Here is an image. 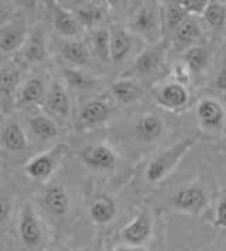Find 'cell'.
I'll list each match as a JSON object with an SVG mask.
<instances>
[{
  "label": "cell",
  "mask_w": 226,
  "mask_h": 251,
  "mask_svg": "<svg viewBox=\"0 0 226 251\" xmlns=\"http://www.w3.org/2000/svg\"><path fill=\"white\" fill-rule=\"evenodd\" d=\"M215 226L221 228H226V198L221 199L218 206H216Z\"/></svg>",
  "instance_id": "8d00e7d4"
},
{
  "label": "cell",
  "mask_w": 226,
  "mask_h": 251,
  "mask_svg": "<svg viewBox=\"0 0 226 251\" xmlns=\"http://www.w3.org/2000/svg\"><path fill=\"white\" fill-rule=\"evenodd\" d=\"M117 215V205L116 201L111 195H96L89 205V216L95 225H108Z\"/></svg>",
  "instance_id": "484cf974"
},
{
  "label": "cell",
  "mask_w": 226,
  "mask_h": 251,
  "mask_svg": "<svg viewBox=\"0 0 226 251\" xmlns=\"http://www.w3.org/2000/svg\"><path fill=\"white\" fill-rule=\"evenodd\" d=\"M119 251H144L141 247H133V246H130V247H124V249H120Z\"/></svg>",
  "instance_id": "f35d334b"
},
{
  "label": "cell",
  "mask_w": 226,
  "mask_h": 251,
  "mask_svg": "<svg viewBox=\"0 0 226 251\" xmlns=\"http://www.w3.org/2000/svg\"><path fill=\"white\" fill-rule=\"evenodd\" d=\"M75 4L71 7V12L75 14L79 25L90 31L99 27L108 12V4L102 1H82Z\"/></svg>",
  "instance_id": "e0dca14e"
},
{
  "label": "cell",
  "mask_w": 226,
  "mask_h": 251,
  "mask_svg": "<svg viewBox=\"0 0 226 251\" xmlns=\"http://www.w3.org/2000/svg\"><path fill=\"white\" fill-rule=\"evenodd\" d=\"M0 146L9 152H23L28 147V134L16 119H7L0 126Z\"/></svg>",
  "instance_id": "5bb4252c"
},
{
  "label": "cell",
  "mask_w": 226,
  "mask_h": 251,
  "mask_svg": "<svg viewBox=\"0 0 226 251\" xmlns=\"http://www.w3.org/2000/svg\"><path fill=\"white\" fill-rule=\"evenodd\" d=\"M0 175H1V168H0Z\"/></svg>",
  "instance_id": "ab89813d"
},
{
  "label": "cell",
  "mask_w": 226,
  "mask_h": 251,
  "mask_svg": "<svg viewBox=\"0 0 226 251\" xmlns=\"http://www.w3.org/2000/svg\"><path fill=\"white\" fill-rule=\"evenodd\" d=\"M19 237L22 244L30 251L38 250L45 241V227L31 202L26 201L19 215Z\"/></svg>",
  "instance_id": "277c9868"
},
{
  "label": "cell",
  "mask_w": 226,
  "mask_h": 251,
  "mask_svg": "<svg viewBox=\"0 0 226 251\" xmlns=\"http://www.w3.org/2000/svg\"><path fill=\"white\" fill-rule=\"evenodd\" d=\"M112 113L111 104L105 99L95 98L85 102L79 109L77 123L79 128H92L105 123Z\"/></svg>",
  "instance_id": "8fae6325"
},
{
  "label": "cell",
  "mask_w": 226,
  "mask_h": 251,
  "mask_svg": "<svg viewBox=\"0 0 226 251\" xmlns=\"http://www.w3.org/2000/svg\"><path fill=\"white\" fill-rule=\"evenodd\" d=\"M41 202L45 210L56 217L65 216L71 206V199L67 188L62 183H51L48 185L43 192Z\"/></svg>",
  "instance_id": "2e32d148"
},
{
  "label": "cell",
  "mask_w": 226,
  "mask_h": 251,
  "mask_svg": "<svg viewBox=\"0 0 226 251\" xmlns=\"http://www.w3.org/2000/svg\"><path fill=\"white\" fill-rule=\"evenodd\" d=\"M71 98L68 93L67 85L59 79H53L47 88L43 109L45 113L54 119H68L71 114Z\"/></svg>",
  "instance_id": "8992f818"
},
{
  "label": "cell",
  "mask_w": 226,
  "mask_h": 251,
  "mask_svg": "<svg viewBox=\"0 0 226 251\" xmlns=\"http://www.w3.org/2000/svg\"><path fill=\"white\" fill-rule=\"evenodd\" d=\"M182 62L190 68L191 74H201L209 64V52L201 46H192L182 54Z\"/></svg>",
  "instance_id": "f546056e"
},
{
  "label": "cell",
  "mask_w": 226,
  "mask_h": 251,
  "mask_svg": "<svg viewBox=\"0 0 226 251\" xmlns=\"http://www.w3.org/2000/svg\"><path fill=\"white\" fill-rule=\"evenodd\" d=\"M166 54H167V48L163 43L156 46H147L136 57L132 71L140 76L151 75L163 67L166 61Z\"/></svg>",
  "instance_id": "9a60e30c"
},
{
  "label": "cell",
  "mask_w": 226,
  "mask_h": 251,
  "mask_svg": "<svg viewBox=\"0 0 226 251\" xmlns=\"http://www.w3.org/2000/svg\"><path fill=\"white\" fill-rule=\"evenodd\" d=\"M14 196L7 192H0V227L7 225L13 213Z\"/></svg>",
  "instance_id": "836d02e7"
},
{
  "label": "cell",
  "mask_w": 226,
  "mask_h": 251,
  "mask_svg": "<svg viewBox=\"0 0 226 251\" xmlns=\"http://www.w3.org/2000/svg\"><path fill=\"white\" fill-rule=\"evenodd\" d=\"M45 251H53V250H45Z\"/></svg>",
  "instance_id": "60d3db41"
},
{
  "label": "cell",
  "mask_w": 226,
  "mask_h": 251,
  "mask_svg": "<svg viewBox=\"0 0 226 251\" xmlns=\"http://www.w3.org/2000/svg\"><path fill=\"white\" fill-rule=\"evenodd\" d=\"M202 37V28L195 17H187L180 27L174 31L175 43L180 47H192Z\"/></svg>",
  "instance_id": "f1b7e54d"
},
{
  "label": "cell",
  "mask_w": 226,
  "mask_h": 251,
  "mask_svg": "<svg viewBox=\"0 0 226 251\" xmlns=\"http://www.w3.org/2000/svg\"><path fill=\"white\" fill-rule=\"evenodd\" d=\"M153 220L147 212H140L137 216L122 230V239L133 247H141L151 237Z\"/></svg>",
  "instance_id": "ac0fdd59"
},
{
  "label": "cell",
  "mask_w": 226,
  "mask_h": 251,
  "mask_svg": "<svg viewBox=\"0 0 226 251\" xmlns=\"http://www.w3.org/2000/svg\"><path fill=\"white\" fill-rule=\"evenodd\" d=\"M28 35L27 24L23 19L14 17V20L0 28V52L10 55L17 54L26 43Z\"/></svg>",
  "instance_id": "7c38bea8"
},
{
  "label": "cell",
  "mask_w": 226,
  "mask_h": 251,
  "mask_svg": "<svg viewBox=\"0 0 226 251\" xmlns=\"http://www.w3.org/2000/svg\"><path fill=\"white\" fill-rule=\"evenodd\" d=\"M178 4L181 6V9L187 13V16H190V17L201 16L202 17L208 4H209V0H180Z\"/></svg>",
  "instance_id": "d6a6232c"
},
{
  "label": "cell",
  "mask_w": 226,
  "mask_h": 251,
  "mask_svg": "<svg viewBox=\"0 0 226 251\" xmlns=\"http://www.w3.org/2000/svg\"><path fill=\"white\" fill-rule=\"evenodd\" d=\"M58 51H59V55L69 67L85 68L90 64V58H92L90 48L78 38L61 40L58 46Z\"/></svg>",
  "instance_id": "ffe728a7"
},
{
  "label": "cell",
  "mask_w": 226,
  "mask_h": 251,
  "mask_svg": "<svg viewBox=\"0 0 226 251\" xmlns=\"http://www.w3.org/2000/svg\"><path fill=\"white\" fill-rule=\"evenodd\" d=\"M62 80L68 88L74 91L86 92L92 91L98 86L99 79L84 68H74V67H65L62 69Z\"/></svg>",
  "instance_id": "4316f807"
},
{
  "label": "cell",
  "mask_w": 226,
  "mask_h": 251,
  "mask_svg": "<svg viewBox=\"0 0 226 251\" xmlns=\"http://www.w3.org/2000/svg\"><path fill=\"white\" fill-rule=\"evenodd\" d=\"M198 123L208 133H221L226 126V112L224 106L214 98H203L197 104Z\"/></svg>",
  "instance_id": "52a82bcc"
},
{
  "label": "cell",
  "mask_w": 226,
  "mask_h": 251,
  "mask_svg": "<svg viewBox=\"0 0 226 251\" xmlns=\"http://www.w3.org/2000/svg\"><path fill=\"white\" fill-rule=\"evenodd\" d=\"M16 14V7L14 3L10 1H0V28L7 25L14 20Z\"/></svg>",
  "instance_id": "d590c367"
},
{
  "label": "cell",
  "mask_w": 226,
  "mask_h": 251,
  "mask_svg": "<svg viewBox=\"0 0 226 251\" xmlns=\"http://www.w3.org/2000/svg\"><path fill=\"white\" fill-rule=\"evenodd\" d=\"M53 27L56 34L62 37V40L78 38L82 30L75 14L71 12L69 7H65L62 4L53 6Z\"/></svg>",
  "instance_id": "44dd1931"
},
{
  "label": "cell",
  "mask_w": 226,
  "mask_h": 251,
  "mask_svg": "<svg viewBox=\"0 0 226 251\" xmlns=\"http://www.w3.org/2000/svg\"><path fill=\"white\" fill-rule=\"evenodd\" d=\"M28 134L40 143H48L59 136V127L50 114L37 113L28 119Z\"/></svg>",
  "instance_id": "7402d4cb"
},
{
  "label": "cell",
  "mask_w": 226,
  "mask_h": 251,
  "mask_svg": "<svg viewBox=\"0 0 226 251\" xmlns=\"http://www.w3.org/2000/svg\"><path fill=\"white\" fill-rule=\"evenodd\" d=\"M23 79V71L20 65L11 64L0 68V96L14 106V98L20 89Z\"/></svg>",
  "instance_id": "d4e9b609"
},
{
  "label": "cell",
  "mask_w": 226,
  "mask_h": 251,
  "mask_svg": "<svg viewBox=\"0 0 226 251\" xmlns=\"http://www.w3.org/2000/svg\"><path fill=\"white\" fill-rule=\"evenodd\" d=\"M171 205L175 210L197 215L208 205V195L199 185H188L172 196Z\"/></svg>",
  "instance_id": "9c48e42d"
},
{
  "label": "cell",
  "mask_w": 226,
  "mask_h": 251,
  "mask_svg": "<svg viewBox=\"0 0 226 251\" xmlns=\"http://www.w3.org/2000/svg\"><path fill=\"white\" fill-rule=\"evenodd\" d=\"M17 54L24 65H37L44 61L48 55V43L43 25L38 24L28 30L26 43Z\"/></svg>",
  "instance_id": "ba28073f"
},
{
  "label": "cell",
  "mask_w": 226,
  "mask_h": 251,
  "mask_svg": "<svg viewBox=\"0 0 226 251\" xmlns=\"http://www.w3.org/2000/svg\"><path fill=\"white\" fill-rule=\"evenodd\" d=\"M111 95L119 104L132 106L143 99L144 91L137 80L122 78L113 82L111 86Z\"/></svg>",
  "instance_id": "cb8c5ba5"
},
{
  "label": "cell",
  "mask_w": 226,
  "mask_h": 251,
  "mask_svg": "<svg viewBox=\"0 0 226 251\" xmlns=\"http://www.w3.org/2000/svg\"><path fill=\"white\" fill-rule=\"evenodd\" d=\"M79 160L82 161V164L86 168H89L90 171L106 172L112 171L116 167L117 155L111 146L105 143H96L81 150Z\"/></svg>",
  "instance_id": "5b68a950"
},
{
  "label": "cell",
  "mask_w": 226,
  "mask_h": 251,
  "mask_svg": "<svg viewBox=\"0 0 226 251\" xmlns=\"http://www.w3.org/2000/svg\"><path fill=\"white\" fill-rule=\"evenodd\" d=\"M68 154V146L64 143H58L47 151L40 152L31 160L26 162L23 171L27 178L35 182H48L53 175L58 171L62 161Z\"/></svg>",
  "instance_id": "7a4b0ae2"
},
{
  "label": "cell",
  "mask_w": 226,
  "mask_h": 251,
  "mask_svg": "<svg viewBox=\"0 0 226 251\" xmlns=\"http://www.w3.org/2000/svg\"><path fill=\"white\" fill-rule=\"evenodd\" d=\"M195 138L188 137L175 143L163 152H160L157 157L150 161L146 170V179L148 182L156 183L167 178L174 168L180 164V161L185 157V154L195 146Z\"/></svg>",
  "instance_id": "3957f363"
},
{
  "label": "cell",
  "mask_w": 226,
  "mask_h": 251,
  "mask_svg": "<svg viewBox=\"0 0 226 251\" xmlns=\"http://www.w3.org/2000/svg\"><path fill=\"white\" fill-rule=\"evenodd\" d=\"M163 17H164V30L174 33L188 16L181 9L178 1H170L163 6Z\"/></svg>",
  "instance_id": "4dcf8cb0"
},
{
  "label": "cell",
  "mask_w": 226,
  "mask_h": 251,
  "mask_svg": "<svg viewBox=\"0 0 226 251\" xmlns=\"http://www.w3.org/2000/svg\"><path fill=\"white\" fill-rule=\"evenodd\" d=\"M166 123L154 113L141 114L135 123V134L143 143H153L164 134Z\"/></svg>",
  "instance_id": "603a6c76"
},
{
  "label": "cell",
  "mask_w": 226,
  "mask_h": 251,
  "mask_svg": "<svg viewBox=\"0 0 226 251\" xmlns=\"http://www.w3.org/2000/svg\"><path fill=\"white\" fill-rule=\"evenodd\" d=\"M202 19L214 30H221L226 24V7L221 1L209 0V4L203 13Z\"/></svg>",
  "instance_id": "1f68e13d"
},
{
  "label": "cell",
  "mask_w": 226,
  "mask_h": 251,
  "mask_svg": "<svg viewBox=\"0 0 226 251\" xmlns=\"http://www.w3.org/2000/svg\"><path fill=\"white\" fill-rule=\"evenodd\" d=\"M111 33V61L113 64H123L133 51V33L123 25L114 24L109 28Z\"/></svg>",
  "instance_id": "d6986e66"
},
{
  "label": "cell",
  "mask_w": 226,
  "mask_h": 251,
  "mask_svg": "<svg viewBox=\"0 0 226 251\" xmlns=\"http://www.w3.org/2000/svg\"><path fill=\"white\" fill-rule=\"evenodd\" d=\"M157 103L170 112H181L190 104V91L174 80L161 85L154 92Z\"/></svg>",
  "instance_id": "30bf717a"
},
{
  "label": "cell",
  "mask_w": 226,
  "mask_h": 251,
  "mask_svg": "<svg viewBox=\"0 0 226 251\" xmlns=\"http://www.w3.org/2000/svg\"><path fill=\"white\" fill-rule=\"evenodd\" d=\"M90 52L103 64L111 61V33L109 28L98 27L90 31Z\"/></svg>",
  "instance_id": "83f0119b"
},
{
  "label": "cell",
  "mask_w": 226,
  "mask_h": 251,
  "mask_svg": "<svg viewBox=\"0 0 226 251\" xmlns=\"http://www.w3.org/2000/svg\"><path fill=\"white\" fill-rule=\"evenodd\" d=\"M215 88L222 93H226V67L219 71V74L215 79Z\"/></svg>",
  "instance_id": "74e56055"
},
{
  "label": "cell",
  "mask_w": 226,
  "mask_h": 251,
  "mask_svg": "<svg viewBox=\"0 0 226 251\" xmlns=\"http://www.w3.org/2000/svg\"><path fill=\"white\" fill-rule=\"evenodd\" d=\"M130 31L144 40L148 46L160 44L164 34L163 6L157 3H147L140 6L133 16Z\"/></svg>",
  "instance_id": "6da1fadb"
},
{
  "label": "cell",
  "mask_w": 226,
  "mask_h": 251,
  "mask_svg": "<svg viewBox=\"0 0 226 251\" xmlns=\"http://www.w3.org/2000/svg\"><path fill=\"white\" fill-rule=\"evenodd\" d=\"M47 88L48 86L40 76H30L24 79L14 98V107L24 109V107L43 106L47 95Z\"/></svg>",
  "instance_id": "4fadbf2b"
},
{
  "label": "cell",
  "mask_w": 226,
  "mask_h": 251,
  "mask_svg": "<svg viewBox=\"0 0 226 251\" xmlns=\"http://www.w3.org/2000/svg\"><path fill=\"white\" fill-rule=\"evenodd\" d=\"M191 71L190 68L181 61V62H177L174 64V67L171 69V78L174 82L180 83V85H184L188 88L190 82H191Z\"/></svg>",
  "instance_id": "e575fe53"
}]
</instances>
